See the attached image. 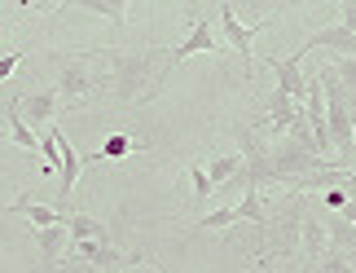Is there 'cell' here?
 <instances>
[{
	"instance_id": "obj_1",
	"label": "cell",
	"mask_w": 356,
	"mask_h": 273,
	"mask_svg": "<svg viewBox=\"0 0 356 273\" xmlns=\"http://www.w3.org/2000/svg\"><path fill=\"white\" fill-rule=\"evenodd\" d=\"M145 88H149V53L115 58V93H119V102H136Z\"/></svg>"
},
{
	"instance_id": "obj_2",
	"label": "cell",
	"mask_w": 356,
	"mask_h": 273,
	"mask_svg": "<svg viewBox=\"0 0 356 273\" xmlns=\"http://www.w3.org/2000/svg\"><path fill=\"white\" fill-rule=\"evenodd\" d=\"M71 256L84 265H97L102 273H119V269H132V265H145L141 256H128L119 251L115 242H71Z\"/></svg>"
},
{
	"instance_id": "obj_3",
	"label": "cell",
	"mask_w": 356,
	"mask_h": 273,
	"mask_svg": "<svg viewBox=\"0 0 356 273\" xmlns=\"http://www.w3.org/2000/svg\"><path fill=\"white\" fill-rule=\"evenodd\" d=\"M259 26H264V22H255V26H242V22H238V13H234V5H220V31H225V40H229V45H234V49L242 53V62H246V66L255 62L251 45H255V31H259Z\"/></svg>"
},
{
	"instance_id": "obj_4",
	"label": "cell",
	"mask_w": 356,
	"mask_h": 273,
	"mask_svg": "<svg viewBox=\"0 0 356 273\" xmlns=\"http://www.w3.org/2000/svg\"><path fill=\"white\" fill-rule=\"evenodd\" d=\"M18 111H22V119H26V128H40L44 132L49 124H53V115H58V93L53 88H40V93H26V98H18Z\"/></svg>"
},
{
	"instance_id": "obj_5",
	"label": "cell",
	"mask_w": 356,
	"mask_h": 273,
	"mask_svg": "<svg viewBox=\"0 0 356 273\" xmlns=\"http://www.w3.org/2000/svg\"><path fill=\"white\" fill-rule=\"evenodd\" d=\"M299 62H304V49L291 53V58H273V71H277V93H286L295 106L304 102V71H299Z\"/></svg>"
},
{
	"instance_id": "obj_6",
	"label": "cell",
	"mask_w": 356,
	"mask_h": 273,
	"mask_svg": "<svg viewBox=\"0 0 356 273\" xmlns=\"http://www.w3.org/2000/svg\"><path fill=\"white\" fill-rule=\"evenodd\" d=\"M53 132H58V176H62V181H58V194H62V203H66V198H71V189H75V181H79L84 159H79L75 146L62 136V128H53Z\"/></svg>"
},
{
	"instance_id": "obj_7",
	"label": "cell",
	"mask_w": 356,
	"mask_h": 273,
	"mask_svg": "<svg viewBox=\"0 0 356 273\" xmlns=\"http://www.w3.org/2000/svg\"><path fill=\"white\" fill-rule=\"evenodd\" d=\"M216 49H220V40L211 36V22L198 18L194 26H189V36L172 49V62H185V58H194V53H216Z\"/></svg>"
},
{
	"instance_id": "obj_8",
	"label": "cell",
	"mask_w": 356,
	"mask_h": 273,
	"mask_svg": "<svg viewBox=\"0 0 356 273\" xmlns=\"http://www.w3.org/2000/svg\"><path fill=\"white\" fill-rule=\"evenodd\" d=\"M58 102H84L92 93V75L84 71V62H66L62 66V79H58Z\"/></svg>"
},
{
	"instance_id": "obj_9",
	"label": "cell",
	"mask_w": 356,
	"mask_h": 273,
	"mask_svg": "<svg viewBox=\"0 0 356 273\" xmlns=\"http://www.w3.org/2000/svg\"><path fill=\"white\" fill-rule=\"evenodd\" d=\"M299 251L308 260H325L330 256V238H325L321 216H299Z\"/></svg>"
},
{
	"instance_id": "obj_10",
	"label": "cell",
	"mask_w": 356,
	"mask_h": 273,
	"mask_svg": "<svg viewBox=\"0 0 356 273\" xmlns=\"http://www.w3.org/2000/svg\"><path fill=\"white\" fill-rule=\"evenodd\" d=\"M9 212H18V216H26L35 229H53V225H66V212L62 208H49V203H35V198H13L9 203Z\"/></svg>"
},
{
	"instance_id": "obj_11",
	"label": "cell",
	"mask_w": 356,
	"mask_h": 273,
	"mask_svg": "<svg viewBox=\"0 0 356 273\" xmlns=\"http://www.w3.org/2000/svg\"><path fill=\"white\" fill-rule=\"evenodd\" d=\"M312 49H334L339 58H356V36H352V31H343V26H325V31L308 36L304 53H312Z\"/></svg>"
},
{
	"instance_id": "obj_12",
	"label": "cell",
	"mask_w": 356,
	"mask_h": 273,
	"mask_svg": "<svg viewBox=\"0 0 356 273\" xmlns=\"http://www.w3.org/2000/svg\"><path fill=\"white\" fill-rule=\"evenodd\" d=\"M66 234H71V242H111L106 225H102V221H92V216H84V212L66 216Z\"/></svg>"
},
{
	"instance_id": "obj_13",
	"label": "cell",
	"mask_w": 356,
	"mask_h": 273,
	"mask_svg": "<svg viewBox=\"0 0 356 273\" xmlns=\"http://www.w3.org/2000/svg\"><path fill=\"white\" fill-rule=\"evenodd\" d=\"M295 119H299V106L286 98V93H273V98H268V128L282 136V132H291Z\"/></svg>"
},
{
	"instance_id": "obj_14",
	"label": "cell",
	"mask_w": 356,
	"mask_h": 273,
	"mask_svg": "<svg viewBox=\"0 0 356 273\" xmlns=\"http://www.w3.org/2000/svg\"><path fill=\"white\" fill-rule=\"evenodd\" d=\"M40 256H44V265H58L62 251L71 247V234H66V225H53V229H40Z\"/></svg>"
},
{
	"instance_id": "obj_15",
	"label": "cell",
	"mask_w": 356,
	"mask_h": 273,
	"mask_svg": "<svg viewBox=\"0 0 356 273\" xmlns=\"http://www.w3.org/2000/svg\"><path fill=\"white\" fill-rule=\"evenodd\" d=\"M9 136L18 141L22 150H40V136H35V128H26V119H22V111H18V102H9Z\"/></svg>"
},
{
	"instance_id": "obj_16",
	"label": "cell",
	"mask_w": 356,
	"mask_h": 273,
	"mask_svg": "<svg viewBox=\"0 0 356 273\" xmlns=\"http://www.w3.org/2000/svg\"><path fill=\"white\" fill-rule=\"evenodd\" d=\"M202 172H207L211 185H225L229 176L242 172V155H220V159H211V168H202Z\"/></svg>"
},
{
	"instance_id": "obj_17",
	"label": "cell",
	"mask_w": 356,
	"mask_h": 273,
	"mask_svg": "<svg viewBox=\"0 0 356 273\" xmlns=\"http://www.w3.org/2000/svg\"><path fill=\"white\" fill-rule=\"evenodd\" d=\"M79 9L97 13V18H111L119 26H123V18H128V5H123V0H79Z\"/></svg>"
},
{
	"instance_id": "obj_18",
	"label": "cell",
	"mask_w": 356,
	"mask_h": 273,
	"mask_svg": "<svg viewBox=\"0 0 356 273\" xmlns=\"http://www.w3.org/2000/svg\"><path fill=\"white\" fill-rule=\"evenodd\" d=\"M330 71H334L339 84H343V93H352V98H356V58H339Z\"/></svg>"
},
{
	"instance_id": "obj_19",
	"label": "cell",
	"mask_w": 356,
	"mask_h": 273,
	"mask_svg": "<svg viewBox=\"0 0 356 273\" xmlns=\"http://www.w3.org/2000/svg\"><path fill=\"white\" fill-rule=\"evenodd\" d=\"M189 181H194V198H198V203H207V198H211V189H216V185L207 181V172H202L198 163L189 168Z\"/></svg>"
},
{
	"instance_id": "obj_20",
	"label": "cell",
	"mask_w": 356,
	"mask_h": 273,
	"mask_svg": "<svg viewBox=\"0 0 356 273\" xmlns=\"http://www.w3.org/2000/svg\"><path fill=\"white\" fill-rule=\"evenodd\" d=\"M128 150H132L128 136H111V141H106V146L97 150V159H119V155H128Z\"/></svg>"
},
{
	"instance_id": "obj_21",
	"label": "cell",
	"mask_w": 356,
	"mask_h": 273,
	"mask_svg": "<svg viewBox=\"0 0 356 273\" xmlns=\"http://www.w3.org/2000/svg\"><path fill=\"white\" fill-rule=\"evenodd\" d=\"M18 62H22V49H13V53H5V58H0V79H9L13 71H18Z\"/></svg>"
},
{
	"instance_id": "obj_22",
	"label": "cell",
	"mask_w": 356,
	"mask_h": 273,
	"mask_svg": "<svg viewBox=\"0 0 356 273\" xmlns=\"http://www.w3.org/2000/svg\"><path fill=\"white\" fill-rule=\"evenodd\" d=\"M339 26L356 36V0H348V5H343V22H339Z\"/></svg>"
},
{
	"instance_id": "obj_23",
	"label": "cell",
	"mask_w": 356,
	"mask_h": 273,
	"mask_svg": "<svg viewBox=\"0 0 356 273\" xmlns=\"http://www.w3.org/2000/svg\"><path fill=\"white\" fill-rule=\"evenodd\" d=\"M343 203H348V194H343V189H325V208L343 212Z\"/></svg>"
},
{
	"instance_id": "obj_24",
	"label": "cell",
	"mask_w": 356,
	"mask_h": 273,
	"mask_svg": "<svg viewBox=\"0 0 356 273\" xmlns=\"http://www.w3.org/2000/svg\"><path fill=\"white\" fill-rule=\"evenodd\" d=\"M348 119H352V141H356V98H348Z\"/></svg>"
},
{
	"instance_id": "obj_25",
	"label": "cell",
	"mask_w": 356,
	"mask_h": 273,
	"mask_svg": "<svg viewBox=\"0 0 356 273\" xmlns=\"http://www.w3.org/2000/svg\"><path fill=\"white\" fill-rule=\"evenodd\" d=\"M255 265H259V273H273V260H268V251H259V260H255Z\"/></svg>"
},
{
	"instance_id": "obj_26",
	"label": "cell",
	"mask_w": 356,
	"mask_h": 273,
	"mask_svg": "<svg viewBox=\"0 0 356 273\" xmlns=\"http://www.w3.org/2000/svg\"><path fill=\"white\" fill-rule=\"evenodd\" d=\"M348 265H352V269H356V251H352V256H348Z\"/></svg>"
}]
</instances>
